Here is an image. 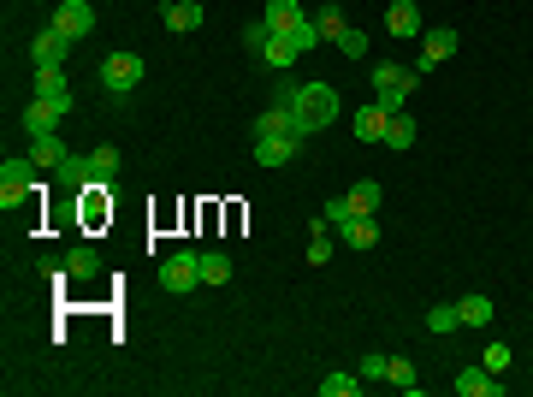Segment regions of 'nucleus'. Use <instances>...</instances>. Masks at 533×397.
Here are the masks:
<instances>
[{
  "label": "nucleus",
  "instance_id": "nucleus-10",
  "mask_svg": "<svg viewBox=\"0 0 533 397\" xmlns=\"http://www.w3.org/2000/svg\"><path fill=\"white\" fill-rule=\"evenodd\" d=\"M296 149H303V137H255V167H285V160H296Z\"/></svg>",
  "mask_w": 533,
  "mask_h": 397
},
{
  "label": "nucleus",
  "instance_id": "nucleus-20",
  "mask_svg": "<svg viewBox=\"0 0 533 397\" xmlns=\"http://www.w3.org/2000/svg\"><path fill=\"white\" fill-rule=\"evenodd\" d=\"M456 314H463V327H492V297H480V291H468V297H456Z\"/></svg>",
  "mask_w": 533,
  "mask_h": 397
},
{
  "label": "nucleus",
  "instance_id": "nucleus-7",
  "mask_svg": "<svg viewBox=\"0 0 533 397\" xmlns=\"http://www.w3.org/2000/svg\"><path fill=\"white\" fill-rule=\"evenodd\" d=\"M66 54H71V36H59L54 24L30 42V66H36V71H59V66H66Z\"/></svg>",
  "mask_w": 533,
  "mask_h": 397
},
{
  "label": "nucleus",
  "instance_id": "nucleus-9",
  "mask_svg": "<svg viewBox=\"0 0 533 397\" xmlns=\"http://www.w3.org/2000/svg\"><path fill=\"white\" fill-rule=\"evenodd\" d=\"M456 392H463V397H504V380L480 362V368H463V374H456Z\"/></svg>",
  "mask_w": 533,
  "mask_h": 397
},
{
  "label": "nucleus",
  "instance_id": "nucleus-2",
  "mask_svg": "<svg viewBox=\"0 0 533 397\" xmlns=\"http://www.w3.org/2000/svg\"><path fill=\"white\" fill-rule=\"evenodd\" d=\"M36 172H42V167H36L30 155H6V160H0V208H6V213L24 208V202L36 196Z\"/></svg>",
  "mask_w": 533,
  "mask_h": 397
},
{
  "label": "nucleus",
  "instance_id": "nucleus-26",
  "mask_svg": "<svg viewBox=\"0 0 533 397\" xmlns=\"http://www.w3.org/2000/svg\"><path fill=\"white\" fill-rule=\"evenodd\" d=\"M344 196H350V208H356V213H379V196H385V190H379L374 178H362V185H350Z\"/></svg>",
  "mask_w": 533,
  "mask_h": 397
},
{
  "label": "nucleus",
  "instance_id": "nucleus-30",
  "mask_svg": "<svg viewBox=\"0 0 533 397\" xmlns=\"http://www.w3.org/2000/svg\"><path fill=\"white\" fill-rule=\"evenodd\" d=\"M321 220H326V226H338V231H344V226H350V220H356L350 196H332V202H326V208H321Z\"/></svg>",
  "mask_w": 533,
  "mask_h": 397
},
{
  "label": "nucleus",
  "instance_id": "nucleus-27",
  "mask_svg": "<svg viewBox=\"0 0 533 397\" xmlns=\"http://www.w3.org/2000/svg\"><path fill=\"white\" fill-rule=\"evenodd\" d=\"M356 392H362V374L338 368V374H326V380H321V397H356Z\"/></svg>",
  "mask_w": 533,
  "mask_h": 397
},
{
  "label": "nucleus",
  "instance_id": "nucleus-35",
  "mask_svg": "<svg viewBox=\"0 0 533 397\" xmlns=\"http://www.w3.org/2000/svg\"><path fill=\"white\" fill-rule=\"evenodd\" d=\"M356 374H362V380H385V356H362V368H356Z\"/></svg>",
  "mask_w": 533,
  "mask_h": 397
},
{
  "label": "nucleus",
  "instance_id": "nucleus-3",
  "mask_svg": "<svg viewBox=\"0 0 533 397\" xmlns=\"http://www.w3.org/2000/svg\"><path fill=\"white\" fill-rule=\"evenodd\" d=\"M415 77H421L415 66H374V101L385 113H403V101L415 95Z\"/></svg>",
  "mask_w": 533,
  "mask_h": 397
},
{
  "label": "nucleus",
  "instance_id": "nucleus-1",
  "mask_svg": "<svg viewBox=\"0 0 533 397\" xmlns=\"http://www.w3.org/2000/svg\"><path fill=\"white\" fill-rule=\"evenodd\" d=\"M273 101L291 113V125L303 131V137H314V131H326L338 119V89L332 84H291V77H279V84H273Z\"/></svg>",
  "mask_w": 533,
  "mask_h": 397
},
{
  "label": "nucleus",
  "instance_id": "nucleus-32",
  "mask_svg": "<svg viewBox=\"0 0 533 397\" xmlns=\"http://www.w3.org/2000/svg\"><path fill=\"white\" fill-rule=\"evenodd\" d=\"M332 42L344 48V59H362V54H367V36H362V30H356V24H344V30H338V36H332Z\"/></svg>",
  "mask_w": 533,
  "mask_h": 397
},
{
  "label": "nucleus",
  "instance_id": "nucleus-24",
  "mask_svg": "<svg viewBox=\"0 0 533 397\" xmlns=\"http://www.w3.org/2000/svg\"><path fill=\"white\" fill-rule=\"evenodd\" d=\"M66 273H71V279H95V273H101V256L89 249V243H77V249L66 256Z\"/></svg>",
  "mask_w": 533,
  "mask_h": 397
},
{
  "label": "nucleus",
  "instance_id": "nucleus-5",
  "mask_svg": "<svg viewBox=\"0 0 533 397\" xmlns=\"http://www.w3.org/2000/svg\"><path fill=\"white\" fill-rule=\"evenodd\" d=\"M160 284H167L172 297H190V291L202 284V256L196 249H172V256L160 261Z\"/></svg>",
  "mask_w": 533,
  "mask_h": 397
},
{
  "label": "nucleus",
  "instance_id": "nucleus-28",
  "mask_svg": "<svg viewBox=\"0 0 533 397\" xmlns=\"http://www.w3.org/2000/svg\"><path fill=\"white\" fill-rule=\"evenodd\" d=\"M225 279H231V256L208 249V256H202V284H225Z\"/></svg>",
  "mask_w": 533,
  "mask_h": 397
},
{
  "label": "nucleus",
  "instance_id": "nucleus-17",
  "mask_svg": "<svg viewBox=\"0 0 533 397\" xmlns=\"http://www.w3.org/2000/svg\"><path fill=\"white\" fill-rule=\"evenodd\" d=\"M296 54H303V48H296V36H273V42L261 48V66H266V71H285V66H296Z\"/></svg>",
  "mask_w": 533,
  "mask_h": 397
},
{
  "label": "nucleus",
  "instance_id": "nucleus-12",
  "mask_svg": "<svg viewBox=\"0 0 533 397\" xmlns=\"http://www.w3.org/2000/svg\"><path fill=\"white\" fill-rule=\"evenodd\" d=\"M261 18L273 24V36H291V30L303 24L309 13H303V0H266V6H261Z\"/></svg>",
  "mask_w": 533,
  "mask_h": 397
},
{
  "label": "nucleus",
  "instance_id": "nucleus-21",
  "mask_svg": "<svg viewBox=\"0 0 533 397\" xmlns=\"http://www.w3.org/2000/svg\"><path fill=\"white\" fill-rule=\"evenodd\" d=\"M415 137H421V125L409 113H392L385 119V149H415Z\"/></svg>",
  "mask_w": 533,
  "mask_h": 397
},
{
  "label": "nucleus",
  "instance_id": "nucleus-4",
  "mask_svg": "<svg viewBox=\"0 0 533 397\" xmlns=\"http://www.w3.org/2000/svg\"><path fill=\"white\" fill-rule=\"evenodd\" d=\"M142 54H131V48H119V54H107L101 59V89H107V95H131V89L142 84Z\"/></svg>",
  "mask_w": 533,
  "mask_h": 397
},
{
  "label": "nucleus",
  "instance_id": "nucleus-31",
  "mask_svg": "<svg viewBox=\"0 0 533 397\" xmlns=\"http://www.w3.org/2000/svg\"><path fill=\"white\" fill-rule=\"evenodd\" d=\"M266 42H273V24H266V18H249V24H243V48H249V54H261Z\"/></svg>",
  "mask_w": 533,
  "mask_h": 397
},
{
  "label": "nucleus",
  "instance_id": "nucleus-16",
  "mask_svg": "<svg viewBox=\"0 0 533 397\" xmlns=\"http://www.w3.org/2000/svg\"><path fill=\"white\" fill-rule=\"evenodd\" d=\"M36 95L54 101L59 113H71V84H66V71H36Z\"/></svg>",
  "mask_w": 533,
  "mask_h": 397
},
{
  "label": "nucleus",
  "instance_id": "nucleus-8",
  "mask_svg": "<svg viewBox=\"0 0 533 397\" xmlns=\"http://www.w3.org/2000/svg\"><path fill=\"white\" fill-rule=\"evenodd\" d=\"M54 30H59V36H71V42H84L89 30H95L89 0H59V6H54Z\"/></svg>",
  "mask_w": 533,
  "mask_h": 397
},
{
  "label": "nucleus",
  "instance_id": "nucleus-34",
  "mask_svg": "<svg viewBox=\"0 0 533 397\" xmlns=\"http://www.w3.org/2000/svg\"><path fill=\"white\" fill-rule=\"evenodd\" d=\"M510 362H516V350H510L504 338H492V344H486V368H492V374H504Z\"/></svg>",
  "mask_w": 533,
  "mask_h": 397
},
{
  "label": "nucleus",
  "instance_id": "nucleus-18",
  "mask_svg": "<svg viewBox=\"0 0 533 397\" xmlns=\"http://www.w3.org/2000/svg\"><path fill=\"white\" fill-rule=\"evenodd\" d=\"M385 119H392V113H385L379 101H367L362 113H356V137H362V142H385Z\"/></svg>",
  "mask_w": 533,
  "mask_h": 397
},
{
  "label": "nucleus",
  "instance_id": "nucleus-6",
  "mask_svg": "<svg viewBox=\"0 0 533 397\" xmlns=\"http://www.w3.org/2000/svg\"><path fill=\"white\" fill-rule=\"evenodd\" d=\"M456 48H463V36H456L450 24H438V30H421V59H415V71H438L450 54H456Z\"/></svg>",
  "mask_w": 533,
  "mask_h": 397
},
{
  "label": "nucleus",
  "instance_id": "nucleus-15",
  "mask_svg": "<svg viewBox=\"0 0 533 397\" xmlns=\"http://www.w3.org/2000/svg\"><path fill=\"white\" fill-rule=\"evenodd\" d=\"M59 119H66V113H59L54 101H42V95H36V101L24 107V131H30V137H48V131H54Z\"/></svg>",
  "mask_w": 533,
  "mask_h": 397
},
{
  "label": "nucleus",
  "instance_id": "nucleus-23",
  "mask_svg": "<svg viewBox=\"0 0 533 397\" xmlns=\"http://www.w3.org/2000/svg\"><path fill=\"white\" fill-rule=\"evenodd\" d=\"M344 243H350V249H374L379 243V220L374 213H356L350 226H344Z\"/></svg>",
  "mask_w": 533,
  "mask_h": 397
},
{
  "label": "nucleus",
  "instance_id": "nucleus-13",
  "mask_svg": "<svg viewBox=\"0 0 533 397\" xmlns=\"http://www.w3.org/2000/svg\"><path fill=\"white\" fill-rule=\"evenodd\" d=\"M385 30H392V36H421V6H415V0H392V6H385Z\"/></svg>",
  "mask_w": 533,
  "mask_h": 397
},
{
  "label": "nucleus",
  "instance_id": "nucleus-33",
  "mask_svg": "<svg viewBox=\"0 0 533 397\" xmlns=\"http://www.w3.org/2000/svg\"><path fill=\"white\" fill-rule=\"evenodd\" d=\"M314 24H321V36H338V30H344V13H338V0H321V6H314Z\"/></svg>",
  "mask_w": 533,
  "mask_h": 397
},
{
  "label": "nucleus",
  "instance_id": "nucleus-22",
  "mask_svg": "<svg viewBox=\"0 0 533 397\" xmlns=\"http://www.w3.org/2000/svg\"><path fill=\"white\" fill-rule=\"evenodd\" d=\"M167 30H202V0H172L167 6Z\"/></svg>",
  "mask_w": 533,
  "mask_h": 397
},
{
  "label": "nucleus",
  "instance_id": "nucleus-25",
  "mask_svg": "<svg viewBox=\"0 0 533 397\" xmlns=\"http://www.w3.org/2000/svg\"><path fill=\"white\" fill-rule=\"evenodd\" d=\"M456 327H463L456 302H433V309H427V332H433V338H438V332H456Z\"/></svg>",
  "mask_w": 533,
  "mask_h": 397
},
{
  "label": "nucleus",
  "instance_id": "nucleus-29",
  "mask_svg": "<svg viewBox=\"0 0 533 397\" xmlns=\"http://www.w3.org/2000/svg\"><path fill=\"white\" fill-rule=\"evenodd\" d=\"M89 172H95V178H119V149H113V142H101L95 155H89Z\"/></svg>",
  "mask_w": 533,
  "mask_h": 397
},
{
  "label": "nucleus",
  "instance_id": "nucleus-19",
  "mask_svg": "<svg viewBox=\"0 0 533 397\" xmlns=\"http://www.w3.org/2000/svg\"><path fill=\"white\" fill-rule=\"evenodd\" d=\"M385 380L397 385V392H421V374H415V362H409V356H385Z\"/></svg>",
  "mask_w": 533,
  "mask_h": 397
},
{
  "label": "nucleus",
  "instance_id": "nucleus-11",
  "mask_svg": "<svg viewBox=\"0 0 533 397\" xmlns=\"http://www.w3.org/2000/svg\"><path fill=\"white\" fill-rule=\"evenodd\" d=\"M30 160H36L42 172H59L71 160V149L59 142V131H48V137H30Z\"/></svg>",
  "mask_w": 533,
  "mask_h": 397
},
{
  "label": "nucleus",
  "instance_id": "nucleus-14",
  "mask_svg": "<svg viewBox=\"0 0 533 397\" xmlns=\"http://www.w3.org/2000/svg\"><path fill=\"white\" fill-rule=\"evenodd\" d=\"M255 137H303V131L291 125V113H285L279 101H266V107H261V119H255Z\"/></svg>",
  "mask_w": 533,
  "mask_h": 397
}]
</instances>
